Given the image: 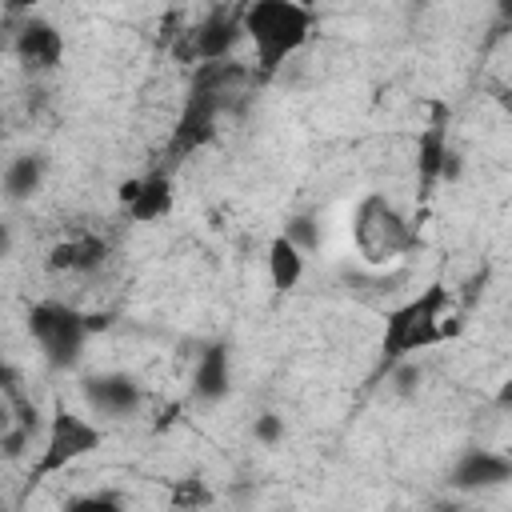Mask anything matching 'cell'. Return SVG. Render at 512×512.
Masks as SVG:
<instances>
[{
	"label": "cell",
	"mask_w": 512,
	"mask_h": 512,
	"mask_svg": "<svg viewBox=\"0 0 512 512\" xmlns=\"http://www.w3.org/2000/svg\"><path fill=\"white\" fill-rule=\"evenodd\" d=\"M460 328H464V316L456 312V292L448 284H424L416 296H408L404 304H396L384 316L380 352L388 364H396V360H408L424 348L444 344Z\"/></svg>",
	"instance_id": "6da1fadb"
},
{
	"label": "cell",
	"mask_w": 512,
	"mask_h": 512,
	"mask_svg": "<svg viewBox=\"0 0 512 512\" xmlns=\"http://www.w3.org/2000/svg\"><path fill=\"white\" fill-rule=\"evenodd\" d=\"M240 32L252 48L256 72L276 76L316 32V8L304 0H248L240 8Z\"/></svg>",
	"instance_id": "7a4b0ae2"
},
{
	"label": "cell",
	"mask_w": 512,
	"mask_h": 512,
	"mask_svg": "<svg viewBox=\"0 0 512 512\" xmlns=\"http://www.w3.org/2000/svg\"><path fill=\"white\" fill-rule=\"evenodd\" d=\"M352 248L368 268H388L416 248L412 216L384 192H364L352 208Z\"/></svg>",
	"instance_id": "3957f363"
},
{
	"label": "cell",
	"mask_w": 512,
	"mask_h": 512,
	"mask_svg": "<svg viewBox=\"0 0 512 512\" xmlns=\"http://www.w3.org/2000/svg\"><path fill=\"white\" fill-rule=\"evenodd\" d=\"M100 444H104V424L88 408H68L64 400H56L52 416L40 432V456H36L28 480H48V476L72 468L76 460L92 456Z\"/></svg>",
	"instance_id": "277c9868"
},
{
	"label": "cell",
	"mask_w": 512,
	"mask_h": 512,
	"mask_svg": "<svg viewBox=\"0 0 512 512\" xmlns=\"http://www.w3.org/2000/svg\"><path fill=\"white\" fill-rule=\"evenodd\" d=\"M28 332L40 348V356L52 364V368H76L80 356H84V344L92 336L88 328V312L72 308V304H60V300H44L28 312Z\"/></svg>",
	"instance_id": "5b68a950"
},
{
	"label": "cell",
	"mask_w": 512,
	"mask_h": 512,
	"mask_svg": "<svg viewBox=\"0 0 512 512\" xmlns=\"http://www.w3.org/2000/svg\"><path fill=\"white\" fill-rule=\"evenodd\" d=\"M80 396H84V408L100 424L104 420H128V416H136L144 408V392H140V384L128 372H96V376H84Z\"/></svg>",
	"instance_id": "8992f818"
},
{
	"label": "cell",
	"mask_w": 512,
	"mask_h": 512,
	"mask_svg": "<svg viewBox=\"0 0 512 512\" xmlns=\"http://www.w3.org/2000/svg\"><path fill=\"white\" fill-rule=\"evenodd\" d=\"M12 56L24 72L44 76V72L60 68V60H64V32L48 16L28 12L16 28V36H12Z\"/></svg>",
	"instance_id": "52a82bcc"
},
{
	"label": "cell",
	"mask_w": 512,
	"mask_h": 512,
	"mask_svg": "<svg viewBox=\"0 0 512 512\" xmlns=\"http://www.w3.org/2000/svg\"><path fill=\"white\" fill-rule=\"evenodd\" d=\"M116 200H120V208H124V216H128L132 224H160V220H168L172 208H176V184H172L168 172L132 176V180L120 184Z\"/></svg>",
	"instance_id": "ba28073f"
},
{
	"label": "cell",
	"mask_w": 512,
	"mask_h": 512,
	"mask_svg": "<svg viewBox=\"0 0 512 512\" xmlns=\"http://www.w3.org/2000/svg\"><path fill=\"white\" fill-rule=\"evenodd\" d=\"M108 252H112V244L100 232H68L48 248L44 264H48V272H60V276H92L108 260Z\"/></svg>",
	"instance_id": "9c48e42d"
},
{
	"label": "cell",
	"mask_w": 512,
	"mask_h": 512,
	"mask_svg": "<svg viewBox=\"0 0 512 512\" xmlns=\"http://www.w3.org/2000/svg\"><path fill=\"white\" fill-rule=\"evenodd\" d=\"M504 480H512V460L504 452H492V448L464 452L452 464V476H448L452 488H496Z\"/></svg>",
	"instance_id": "30bf717a"
},
{
	"label": "cell",
	"mask_w": 512,
	"mask_h": 512,
	"mask_svg": "<svg viewBox=\"0 0 512 512\" xmlns=\"http://www.w3.org/2000/svg\"><path fill=\"white\" fill-rule=\"evenodd\" d=\"M232 388V364H228V348L224 344H208L204 352H196L192 360V396L200 404H216L224 400Z\"/></svg>",
	"instance_id": "8fae6325"
},
{
	"label": "cell",
	"mask_w": 512,
	"mask_h": 512,
	"mask_svg": "<svg viewBox=\"0 0 512 512\" xmlns=\"http://www.w3.org/2000/svg\"><path fill=\"white\" fill-rule=\"evenodd\" d=\"M44 176H48V160L40 152H20L0 172V196L8 204H24L44 188Z\"/></svg>",
	"instance_id": "7c38bea8"
},
{
	"label": "cell",
	"mask_w": 512,
	"mask_h": 512,
	"mask_svg": "<svg viewBox=\"0 0 512 512\" xmlns=\"http://www.w3.org/2000/svg\"><path fill=\"white\" fill-rule=\"evenodd\" d=\"M264 264H268V284H272V292H292V288H300V280H304L308 256H304L284 232H276V236L268 240V248H264Z\"/></svg>",
	"instance_id": "4fadbf2b"
},
{
	"label": "cell",
	"mask_w": 512,
	"mask_h": 512,
	"mask_svg": "<svg viewBox=\"0 0 512 512\" xmlns=\"http://www.w3.org/2000/svg\"><path fill=\"white\" fill-rule=\"evenodd\" d=\"M284 236L308 256L316 244H320V232H316V216H292L288 224H284Z\"/></svg>",
	"instance_id": "5bb4252c"
},
{
	"label": "cell",
	"mask_w": 512,
	"mask_h": 512,
	"mask_svg": "<svg viewBox=\"0 0 512 512\" xmlns=\"http://www.w3.org/2000/svg\"><path fill=\"white\" fill-rule=\"evenodd\" d=\"M216 496L204 488V480H176L172 488V504L176 508H196V504H212Z\"/></svg>",
	"instance_id": "9a60e30c"
},
{
	"label": "cell",
	"mask_w": 512,
	"mask_h": 512,
	"mask_svg": "<svg viewBox=\"0 0 512 512\" xmlns=\"http://www.w3.org/2000/svg\"><path fill=\"white\" fill-rule=\"evenodd\" d=\"M252 436H256L264 448H276V444H280V436H284V420H280L276 412H260V416H256V424H252Z\"/></svg>",
	"instance_id": "2e32d148"
},
{
	"label": "cell",
	"mask_w": 512,
	"mask_h": 512,
	"mask_svg": "<svg viewBox=\"0 0 512 512\" xmlns=\"http://www.w3.org/2000/svg\"><path fill=\"white\" fill-rule=\"evenodd\" d=\"M64 508H124V496H116V492H84V496L64 500Z\"/></svg>",
	"instance_id": "e0dca14e"
},
{
	"label": "cell",
	"mask_w": 512,
	"mask_h": 512,
	"mask_svg": "<svg viewBox=\"0 0 512 512\" xmlns=\"http://www.w3.org/2000/svg\"><path fill=\"white\" fill-rule=\"evenodd\" d=\"M20 388V368H12L4 356H0V392H16Z\"/></svg>",
	"instance_id": "ac0fdd59"
},
{
	"label": "cell",
	"mask_w": 512,
	"mask_h": 512,
	"mask_svg": "<svg viewBox=\"0 0 512 512\" xmlns=\"http://www.w3.org/2000/svg\"><path fill=\"white\" fill-rule=\"evenodd\" d=\"M44 4H60V0H4V8H8L12 16H28V12L44 8Z\"/></svg>",
	"instance_id": "d6986e66"
},
{
	"label": "cell",
	"mask_w": 512,
	"mask_h": 512,
	"mask_svg": "<svg viewBox=\"0 0 512 512\" xmlns=\"http://www.w3.org/2000/svg\"><path fill=\"white\" fill-rule=\"evenodd\" d=\"M12 248H16V228L8 220H0V260L12 256Z\"/></svg>",
	"instance_id": "ffe728a7"
},
{
	"label": "cell",
	"mask_w": 512,
	"mask_h": 512,
	"mask_svg": "<svg viewBox=\"0 0 512 512\" xmlns=\"http://www.w3.org/2000/svg\"><path fill=\"white\" fill-rule=\"evenodd\" d=\"M496 8H500V16H508V0H496Z\"/></svg>",
	"instance_id": "44dd1931"
}]
</instances>
